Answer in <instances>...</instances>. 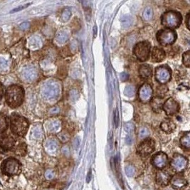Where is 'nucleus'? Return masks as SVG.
<instances>
[{
  "label": "nucleus",
  "instance_id": "obj_1",
  "mask_svg": "<svg viewBox=\"0 0 190 190\" xmlns=\"http://www.w3.org/2000/svg\"><path fill=\"white\" fill-rule=\"evenodd\" d=\"M24 98V91L18 85L9 86L6 91L5 99L8 106L11 108H16L22 104Z\"/></svg>",
  "mask_w": 190,
  "mask_h": 190
},
{
  "label": "nucleus",
  "instance_id": "obj_2",
  "mask_svg": "<svg viewBox=\"0 0 190 190\" xmlns=\"http://www.w3.org/2000/svg\"><path fill=\"white\" fill-rule=\"evenodd\" d=\"M29 122L23 116L13 114L11 116V130L14 135L24 136L29 129Z\"/></svg>",
  "mask_w": 190,
  "mask_h": 190
},
{
  "label": "nucleus",
  "instance_id": "obj_3",
  "mask_svg": "<svg viewBox=\"0 0 190 190\" xmlns=\"http://www.w3.org/2000/svg\"><path fill=\"white\" fill-rule=\"evenodd\" d=\"M182 21L181 14L176 11H168L161 16V23L167 29H176L179 27Z\"/></svg>",
  "mask_w": 190,
  "mask_h": 190
},
{
  "label": "nucleus",
  "instance_id": "obj_4",
  "mask_svg": "<svg viewBox=\"0 0 190 190\" xmlns=\"http://www.w3.org/2000/svg\"><path fill=\"white\" fill-rule=\"evenodd\" d=\"M151 44L148 42H141L137 43L133 49V53L140 61H146L150 57Z\"/></svg>",
  "mask_w": 190,
  "mask_h": 190
},
{
  "label": "nucleus",
  "instance_id": "obj_5",
  "mask_svg": "<svg viewBox=\"0 0 190 190\" xmlns=\"http://www.w3.org/2000/svg\"><path fill=\"white\" fill-rule=\"evenodd\" d=\"M157 39L160 45H170L174 43L177 39V33L173 29H161L157 34Z\"/></svg>",
  "mask_w": 190,
  "mask_h": 190
},
{
  "label": "nucleus",
  "instance_id": "obj_6",
  "mask_svg": "<svg viewBox=\"0 0 190 190\" xmlns=\"http://www.w3.org/2000/svg\"><path fill=\"white\" fill-rule=\"evenodd\" d=\"M60 94V86L56 81H49L44 86L42 95L46 99L52 100L58 98Z\"/></svg>",
  "mask_w": 190,
  "mask_h": 190
},
{
  "label": "nucleus",
  "instance_id": "obj_7",
  "mask_svg": "<svg viewBox=\"0 0 190 190\" xmlns=\"http://www.w3.org/2000/svg\"><path fill=\"white\" fill-rule=\"evenodd\" d=\"M20 170V164L16 159L9 158L1 164V170L4 173L9 175H16Z\"/></svg>",
  "mask_w": 190,
  "mask_h": 190
},
{
  "label": "nucleus",
  "instance_id": "obj_8",
  "mask_svg": "<svg viewBox=\"0 0 190 190\" xmlns=\"http://www.w3.org/2000/svg\"><path fill=\"white\" fill-rule=\"evenodd\" d=\"M155 141L151 138H146L138 145L137 152L141 156L146 157L155 150Z\"/></svg>",
  "mask_w": 190,
  "mask_h": 190
},
{
  "label": "nucleus",
  "instance_id": "obj_9",
  "mask_svg": "<svg viewBox=\"0 0 190 190\" xmlns=\"http://www.w3.org/2000/svg\"><path fill=\"white\" fill-rule=\"evenodd\" d=\"M188 161L186 158L179 154H175L171 161V166L173 170L177 173L182 172L187 167Z\"/></svg>",
  "mask_w": 190,
  "mask_h": 190
},
{
  "label": "nucleus",
  "instance_id": "obj_10",
  "mask_svg": "<svg viewBox=\"0 0 190 190\" xmlns=\"http://www.w3.org/2000/svg\"><path fill=\"white\" fill-rule=\"evenodd\" d=\"M172 71L167 65L159 66L155 70V79L160 83H166L170 81Z\"/></svg>",
  "mask_w": 190,
  "mask_h": 190
},
{
  "label": "nucleus",
  "instance_id": "obj_11",
  "mask_svg": "<svg viewBox=\"0 0 190 190\" xmlns=\"http://www.w3.org/2000/svg\"><path fill=\"white\" fill-rule=\"evenodd\" d=\"M163 109L167 115H175L179 111V105L172 98H170L164 103Z\"/></svg>",
  "mask_w": 190,
  "mask_h": 190
},
{
  "label": "nucleus",
  "instance_id": "obj_12",
  "mask_svg": "<svg viewBox=\"0 0 190 190\" xmlns=\"http://www.w3.org/2000/svg\"><path fill=\"white\" fill-rule=\"evenodd\" d=\"M152 89L151 86L147 83H144L140 86L138 91L139 99L143 103H149L152 97Z\"/></svg>",
  "mask_w": 190,
  "mask_h": 190
},
{
  "label": "nucleus",
  "instance_id": "obj_13",
  "mask_svg": "<svg viewBox=\"0 0 190 190\" xmlns=\"http://www.w3.org/2000/svg\"><path fill=\"white\" fill-rule=\"evenodd\" d=\"M168 162L167 155L164 152H158L155 154L152 159V163L154 166L158 169H163L167 165Z\"/></svg>",
  "mask_w": 190,
  "mask_h": 190
},
{
  "label": "nucleus",
  "instance_id": "obj_14",
  "mask_svg": "<svg viewBox=\"0 0 190 190\" xmlns=\"http://www.w3.org/2000/svg\"><path fill=\"white\" fill-rule=\"evenodd\" d=\"M171 175L165 171H159L156 175L157 183L160 186H166L171 181Z\"/></svg>",
  "mask_w": 190,
  "mask_h": 190
},
{
  "label": "nucleus",
  "instance_id": "obj_15",
  "mask_svg": "<svg viewBox=\"0 0 190 190\" xmlns=\"http://www.w3.org/2000/svg\"><path fill=\"white\" fill-rule=\"evenodd\" d=\"M152 61L156 63L162 62L165 58V52L163 49L155 47L152 51Z\"/></svg>",
  "mask_w": 190,
  "mask_h": 190
},
{
  "label": "nucleus",
  "instance_id": "obj_16",
  "mask_svg": "<svg viewBox=\"0 0 190 190\" xmlns=\"http://www.w3.org/2000/svg\"><path fill=\"white\" fill-rule=\"evenodd\" d=\"M14 140L9 135H4L0 137V147L4 150H10L14 145Z\"/></svg>",
  "mask_w": 190,
  "mask_h": 190
},
{
  "label": "nucleus",
  "instance_id": "obj_17",
  "mask_svg": "<svg viewBox=\"0 0 190 190\" xmlns=\"http://www.w3.org/2000/svg\"><path fill=\"white\" fill-rule=\"evenodd\" d=\"M171 183L172 187L177 190H182L187 185V182L182 177H175Z\"/></svg>",
  "mask_w": 190,
  "mask_h": 190
},
{
  "label": "nucleus",
  "instance_id": "obj_18",
  "mask_svg": "<svg viewBox=\"0 0 190 190\" xmlns=\"http://www.w3.org/2000/svg\"><path fill=\"white\" fill-rule=\"evenodd\" d=\"M152 68L149 65L143 64L140 65L139 68V74L140 77L144 79H147L152 76Z\"/></svg>",
  "mask_w": 190,
  "mask_h": 190
},
{
  "label": "nucleus",
  "instance_id": "obj_19",
  "mask_svg": "<svg viewBox=\"0 0 190 190\" xmlns=\"http://www.w3.org/2000/svg\"><path fill=\"white\" fill-rule=\"evenodd\" d=\"M160 127H161L162 130L165 132H166L167 134H170L174 132L175 128H176V125H175V124L172 121L166 120H164L162 122L161 125H160Z\"/></svg>",
  "mask_w": 190,
  "mask_h": 190
},
{
  "label": "nucleus",
  "instance_id": "obj_20",
  "mask_svg": "<svg viewBox=\"0 0 190 190\" xmlns=\"http://www.w3.org/2000/svg\"><path fill=\"white\" fill-rule=\"evenodd\" d=\"M23 76L27 81H34L37 76V71L33 67H28L23 71Z\"/></svg>",
  "mask_w": 190,
  "mask_h": 190
},
{
  "label": "nucleus",
  "instance_id": "obj_21",
  "mask_svg": "<svg viewBox=\"0 0 190 190\" xmlns=\"http://www.w3.org/2000/svg\"><path fill=\"white\" fill-rule=\"evenodd\" d=\"M120 22L122 27L125 28V29H127V28L130 27L132 24V23H133V19H132V16L130 15H125L121 18Z\"/></svg>",
  "mask_w": 190,
  "mask_h": 190
},
{
  "label": "nucleus",
  "instance_id": "obj_22",
  "mask_svg": "<svg viewBox=\"0 0 190 190\" xmlns=\"http://www.w3.org/2000/svg\"><path fill=\"white\" fill-rule=\"evenodd\" d=\"M180 143L184 148L189 149L190 147V132H186L180 139Z\"/></svg>",
  "mask_w": 190,
  "mask_h": 190
},
{
  "label": "nucleus",
  "instance_id": "obj_23",
  "mask_svg": "<svg viewBox=\"0 0 190 190\" xmlns=\"http://www.w3.org/2000/svg\"><path fill=\"white\" fill-rule=\"evenodd\" d=\"M151 106L152 109L156 112H159L163 108V105H162V99L160 98L156 97L152 99L151 102Z\"/></svg>",
  "mask_w": 190,
  "mask_h": 190
},
{
  "label": "nucleus",
  "instance_id": "obj_24",
  "mask_svg": "<svg viewBox=\"0 0 190 190\" xmlns=\"http://www.w3.org/2000/svg\"><path fill=\"white\" fill-rule=\"evenodd\" d=\"M8 127V120L6 115L0 113V132L5 131Z\"/></svg>",
  "mask_w": 190,
  "mask_h": 190
},
{
  "label": "nucleus",
  "instance_id": "obj_25",
  "mask_svg": "<svg viewBox=\"0 0 190 190\" xmlns=\"http://www.w3.org/2000/svg\"><path fill=\"white\" fill-rule=\"evenodd\" d=\"M68 34H67L66 33H65L64 32H60L56 35V40L61 44L65 43V42L68 41Z\"/></svg>",
  "mask_w": 190,
  "mask_h": 190
},
{
  "label": "nucleus",
  "instance_id": "obj_26",
  "mask_svg": "<svg viewBox=\"0 0 190 190\" xmlns=\"http://www.w3.org/2000/svg\"><path fill=\"white\" fill-rule=\"evenodd\" d=\"M30 46L34 49H38L42 46V41L39 37H32L30 39Z\"/></svg>",
  "mask_w": 190,
  "mask_h": 190
},
{
  "label": "nucleus",
  "instance_id": "obj_27",
  "mask_svg": "<svg viewBox=\"0 0 190 190\" xmlns=\"http://www.w3.org/2000/svg\"><path fill=\"white\" fill-rule=\"evenodd\" d=\"M61 127V123L59 121H53L49 125V129L51 132H57L59 130Z\"/></svg>",
  "mask_w": 190,
  "mask_h": 190
},
{
  "label": "nucleus",
  "instance_id": "obj_28",
  "mask_svg": "<svg viewBox=\"0 0 190 190\" xmlns=\"http://www.w3.org/2000/svg\"><path fill=\"white\" fill-rule=\"evenodd\" d=\"M152 16H153V11L150 7L145 8L143 12V18L145 20L149 21L152 19Z\"/></svg>",
  "mask_w": 190,
  "mask_h": 190
},
{
  "label": "nucleus",
  "instance_id": "obj_29",
  "mask_svg": "<svg viewBox=\"0 0 190 190\" xmlns=\"http://www.w3.org/2000/svg\"><path fill=\"white\" fill-rule=\"evenodd\" d=\"M182 63L185 66L189 68L190 65V51H187L182 56Z\"/></svg>",
  "mask_w": 190,
  "mask_h": 190
},
{
  "label": "nucleus",
  "instance_id": "obj_30",
  "mask_svg": "<svg viewBox=\"0 0 190 190\" xmlns=\"http://www.w3.org/2000/svg\"><path fill=\"white\" fill-rule=\"evenodd\" d=\"M124 93L127 97H132L135 95V88L132 86H127L125 88Z\"/></svg>",
  "mask_w": 190,
  "mask_h": 190
},
{
  "label": "nucleus",
  "instance_id": "obj_31",
  "mask_svg": "<svg viewBox=\"0 0 190 190\" xmlns=\"http://www.w3.org/2000/svg\"><path fill=\"white\" fill-rule=\"evenodd\" d=\"M58 136V139H59L61 142H62L63 143H66V142L70 140V135L65 132H61Z\"/></svg>",
  "mask_w": 190,
  "mask_h": 190
},
{
  "label": "nucleus",
  "instance_id": "obj_32",
  "mask_svg": "<svg viewBox=\"0 0 190 190\" xmlns=\"http://www.w3.org/2000/svg\"><path fill=\"white\" fill-rule=\"evenodd\" d=\"M167 91H168V88H167L166 86H161L160 87H159L158 88V91H157V95H158V96H157V97L160 98L163 97V96L165 95V93L167 92Z\"/></svg>",
  "mask_w": 190,
  "mask_h": 190
},
{
  "label": "nucleus",
  "instance_id": "obj_33",
  "mask_svg": "<svg viewBox=\"0 0 190 190\" xmlns=\"http://www.w3.org/2000/svg\"><path fill=\"white\" fill-rule=\"evenodd\" d=\"M125 171L127 177H133L135 172V169L132 165H127V167H125Z\"/></svg>",
  "mask_w": 190,
  "mask_h": 190
},
{
  "label": "nucleus",
  "instance_id": "obj_34",
  "mask_svg": "<svg viewBox=\"0 0 190 190\" xmlns=\"http://www.w3.org/2000/svg\"><path fill=\"white\" fill-rule=\"evenodd\" d=\"M71 16V10H70L69 9H65L64 10H63V13H62L61 18H62V19H63V21L66 22V21H68V19H70Z\"/></svg>",
  "mask_w": 190,
  "mask_h": 190
},
{
  "label": "nucleus",
  "instance_id": "obj_35",
  "mask_svg": "<svg viewBox=\"0 0 190 190\" xmlns=\"http://www.w3.org/2000/svg\"><path fill=\"white\" fill-rule=\"evenodd\" d=\"M33 135L35 138H41L42 136L43 135V132H42V130L41 127H36L33 130Z\"/></svg>",
  "mask_w": 190,
  "mask_h": 190
},
{
  "label": "nucleus",
  "instance_id": "obj_36",
  "mask_svg": "<svg viewBox=\"0 0 190 190\" xmlns=\"http://www.w3.org/2000/svg\"><path fill=\"white\" fill-rule=\"evenodd\" d=\"M57 146L58 145H57L56 142L54 141V140H49V141L47 142L46 147L51 151H55L56 150Z\"/></svg>",
  "mask_w": 190,
  "mask_h": 190
},
{
  "label": "nucleus",
  "instance_id": "obj_37",
  "mask_svg": "<svg viewBox=\"0 0 190 190\" xmlns=\"http://www.w3.org/2000/svg\"><path fill=\"white\" fill-rule=\"evenodd\" d=\"M149 135V130H147L146 127H142L140 130V132H139V136H140L141 138H145L147 136Z\"/></svg>",
  "mask_w": 190,
  "mask_h": 190
},
{
  "label": "nucleus",
  "instance_id": "obj_38",
  "mask_svg": "<svg viewBox=\"0 0 190 190\" xmlns=\"http://www.w3.org/2000/svg\"><path fill=\"white\" fill-rule=\"evenodd\" d=\"M124 128H125V130L127 132H131L132 131L134 130V128H135V126L132 123H130V122H128V123H126L124 125Z\"/></svg>",
  "mask_w": 190,
  "mask_h": 190
},
{
  "label": "nucleus",
  "instance_id": "obj_39",
  "mask_svg": "<svg viewBox=\"0 0 190 190\" xmlns=\"http://www.w3.org/2000/svg\"><path fill=\"white\" fill-rule=\"evenodd\" d=\"M45 177L46 179H51L54 177V172H53V170H48L45 173Z\"/></svg>",
  "mask_w": 190,
  "mask_h": 190
},
{
  "label": "nucleus",
  "instance_id": "obj_40",
  "mask_svg": "<svg viewBox=\"0 0 190 190\" xmlns=\"http://www.w3.org/2000/svg\"><path fill=\"white\" fill-rule=\"evenodd\" d=\"M114 122L115 127H118V110L115 109L114 111Z\"/></svg>",
  "mask_w": 190,
  "mask_h": 190
},
{
  "label": "nucleus",
  "instance_id": "obj_41",
  "mask_svg": "<svg viewBox=\"0 0 190 190\" xmlns=\"http://www.w3.org/2000/svg\"><path fill=\"white\" fill-rule=\"evenodd\" d=\"M70 97L73 100L77 99L78 97V93L77 92V91H76V90H72L71 92H70Z\"/></svg>",
  "mask_w": 190,
  "mask_h": 190
},
{
  "label": "nucleus",
  "instance_id": "obj_42",
  "mask_svg": "<svg viewBox=\"0 0 190 190\" xmlns=\"http://www.w3.org/2000/svg\"><path fill=\"white\" fill-rule=\"evenodd\" d=\"M7 61L4 58H0V68H5L7 66Z\"/></svg>",
  "mask_w": 190,
  "mask_h": 190
},
{
  "label": "nucleus",
  "instance_id": "obj_43",
  "mask_svg": "<svg viewBox=\"0 0 190 190\" xmlns=\"http://www.w3.org/2000/svg\"><path fill=\"white\" fill-rule=\"evenodd\" d=\"M29 22H24L22 23V24H20V26H19V28H20L21 29H22V30H26V29H29Z\"/></svg>",
  "mask_w": 190,
  "mask_h": 190
},
{
  "label": "nucleus",
  "instance_id": "obj_44",
  "mask_svg": "<svg viewBox=\"0 0 190 190\" xmlns=\"http://www.w3.org/2000/svg\"><path fill=\"white\" fill-rule=\"evenodd\" d=\"M59 112H60V109L57 107L52 108L50 110V111H49V113H50L51 114H53V115L58 114Z\"/></svg>",
  "mask_w": 190,
  "mask_h": 190
},
{
  "label": "nucleus",
  "instance_id": "obj_45",
  "mask_svg": "<svg viewBox=\"0 0 190 190\" xmlns=\"http://www.w3.org/2000/svg\"><path fill=\"white\" fill-rule=\"evenodd\" d=\"M120 78L121 81H127V78H128V75L125 73H120Z\"/></svg>",
  "mask_w": 190,
  "mask_h": 190
},
{
  "label": "nucleus",
  "instance_id": "obj_46",
  "mask_svg": "<svg viewBox=\"0 0 190 190\" xmlns=\"http://www.w3.org/2000/svg\"><path fill=\"white\" fill-rule=\"evenodd\" d=\"M28 5H29V4H27V5H24V6H19V7L16 8V9H13V10L11 11V13H14V12H16V11H19L22 10V9H24V8L27 7V6Z\"/></svg>",
  "mask_w": 190,
  "mask_h": 190
},
{
  "label": "nucleus",
  "instance_id": "obj_47",
  "mask_svg": "<svg viewBox=\"0 0 190 190\" xmlns=\"http://www.w3.org/2000/svg\"><path fill=\"white\" fill-rule=\"evenodd\" d=\"M189 19H190V14L189 13H188L187 15H186V27H187V29H190V27H189Z\"/></svg>",
  "mask_w": 190,
  "mask_h": 190
},
{
  "label": "nucleus",
  "instance_id": "obj_48",
  "mask_svg": "<svg viewBox=\"0 0 190 190\" xmlns=\"http://www.w3.org/2000/svg\"><path fill=\"white\" fill-rule=\"evenodd\" d=\"M91 177H91V172L90 171L87 175V177H86V182L89 183L91 180Z\"/></svg>",
  "mask_w": 190,
  "mask_h": 190
},
{
  "label": "nucleus",
  "instance_id": "obj_49",
  "mask_svg": "<svg viewBox=\"0 0 190 190\" xmlns=\"http://www.w3.org/2000/svg\"><path fill=\"white\" fill-rule=\"evenodd\" d=\"M125 142L127 145H130V144L132 143V139H131V137H130V136H127V137H126Z\"/></svg>",
  "mask_w": 190,
  "mask_h": 190
},
{
  "label": "nucleus",
  "instance_id": "obj_50",
  "mask_svg": "<svg viewBox=\"0 0 190 190\" xmlns=\"http://www.w3.org/2000/svg\"><path fill=\"white\" fill-rule=\"evenodd\" d=\"M3 93H4V89H3V86L1 83H0V100L1 99V97L3 96Z\"/></svg>",
  "mask_w": 190,
  "mask_h": 190
}]
</instances>
